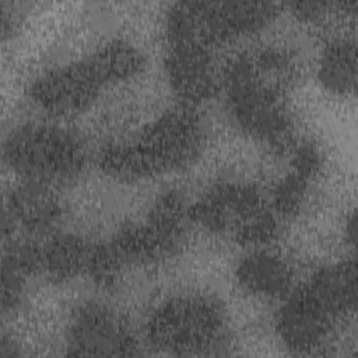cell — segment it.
Masks as SVG:
<instances>
[{"label": "cell", "instance_id": "obj_1", "mask_svg": "<svg viewBox=\"0 0 358 358\" xmlns=\"http://www.w3.org/2000/svg\"><path fill=\"white\" fill-rule=\"evenodd\" d=\"M151 324V337L171 348H201L214 341L220 326V312L204 299L182 298L161 308Z\"/></svg>", "mask_w": 358, "mask_h": 358}, {"label": "cell", "instance_id": "obj_2", "mask_svg": "<svg viewBox=\"0 0 358 358\" xmlns=\"http://www.w3.org/2000/svg\"><path fill=\"white\" fill-rule=\"evenodd\" d=\"M81 157L80 145L59 129H21L10 140V164L32 175L70 172L80 166Z\"/></svg>", "mask_w": 358, "mask_h": 358}, {"label": "cell", "instance_id": "obj_3", "mask_svg": "<svg viewBox=\"0 0 358 358\" xmlns=\"http://www.w3.org/2000/svg\"><path fill=\"white\" fill-rule=\"evenodd\" d=\"M241 268V278L245 287L255 292L267 295L285 292L289 282V271L284 263L274 256L256 255L245 260Z\"/></svg>", "mask_w": 358, "mask_h": 358}, {"label": "cell", "instance_id": "obj_4", "mask_svg": "<svg viewBox=\"0 0 358 358\" xmlns=\"http://www.w3.org/2000/svg\"><path fill=\"white\" fill-rule=\"evenodd\" d=\"M347 43H337L330 48L323 59V77L331 83L334 88H347L348 80H354V52L345 46Z\"/></svg>", "mask_w": 358, "mask_h": 358}]
</instances>
